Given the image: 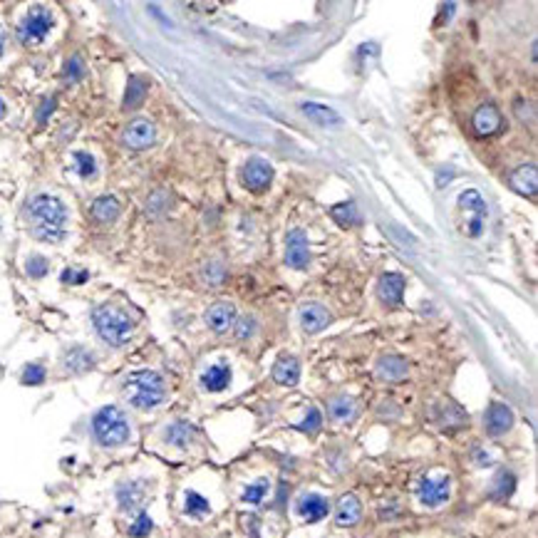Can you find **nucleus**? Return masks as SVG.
Wrapping results in <instances>:
<instances>
[{"mask_svg":"<svg viewBox=\"0 0 538 538\" xmlns=\"http://www.w3.org/2000/svg\"><path fill=\"white\" fill-rule=\"evenodd\" d=\"M3 112H6V102L0 100V114H3Z\"/></svg>","mask_w":538,"mask_h":538,"instance_id":"nucleus-44","label":"nucleus"},{"mask_svg":"<svg viewBox=\"0 0 538 538\" xmlns=\"http://www.w3.org/2000/svg\"><path fill=\"white\" fill-rule=\"evenodd\" d=\"M330 213H333V219H335L342 229H350V226H355L357 221H360V213H357V206L352 201L337 203V206H333Z\"/></svg>","mask_w":538,"mask_h":538,"instance_id":"nucleus-28","label":"nucleus"},{"mask_svg":"<svg viewBox=\"0 0 538 538\" xmlns=\"http://www.w3.org/2000/svg\"><path fill=\"white\" fill-rule=\"evenodd\" d=\"M449 496H452V479H449V474L442 472L426 474L417 484V498L426 508L442 506V503L449 501Z\"/></svg>","mask_w":538,"mask_h":538,"instance_id":"nucleus-6","label":"nucleus"},{"mask_svg":"<svg viewBox=\"0 0 538 538\" xmlns=\"http://www.w3.org/2000/svg\"><path fill=\"white\" fill-rule=\"evenodd\" d=\"M285 263L295 270H305L310 263V246L303 229H293L285 239Z\"/></svg>","mask_w":538,"mask_h":538,"instance_id":"nucleus-9","label":"nucleus"},{"mask_svg":"<svg viewBox=\"0 0 538 538\" xmlns=\"http://www.w3.org/2000/svg\"><path fill=\"white\" fill-rule=\"evenodd\" d=\"M328 410H330V417H333V419L347 422V419H352V417H355L357 407H355V400H352V397L340 395V397H335V400H330Z\"/></svg>","mask_w":538,"mask_h":538,"instance_id":"nucleus-27","label":"nucleus"},{"mask_svg":"<svg viewBox=\"0 0 538 538\" xmlns=\"http://www.w3.org/2000/svg\"><path fill=\"white\" fill-rule=\"evenodd\" d=\"M193 434H196V429H193V424H189V422H174V424L167 426V432H164V439H167L172 447H189V442L193 439Z\"/></svg>","mask_w":538,"mask_h":538,"instance_id":"nucleus-25","label":"nucleus"},{"mask_svg":"<svg viewBox=\"0 0 538 538\" xmlns=\"http://www.w3.org/2000/svg\"><path fill=\"white\" fill-rule=\"evenodd\" d=\"M508 184H511L513 191L523 193V196H533L538 186V174L533 164H526V167H518L516 172L508 177Z\"/></svg>","mask_w":538,"mask_h":538,"instance_id":"nucleus-20","label":"nucleus"},{"mask_svg":"<svg viewBox=\"0 0 538 538\" xmlns=\"http://www.w3.org/2000/svg\"><path fill=\"white\" fill-rule=\"evenodd\" d=\"M472 124H474V132H477L479 137H494L496 132H501L503 117L494 104H482L477 112H474Z\"/></svg>","mask_w":538,"mask_h":538,"instance_id":"nucleus-13","label":"nucleus"},{"mask_svg":"<svg viewBox=\"0 0 538 538\" xmlns=\"http://www.w3.org/2000/svg\"><path fill=\"white\" fill-rule=\"evenodd\" d=\"M52 107H55V102H52V100H45V104L40 107V114H37V117H40V122H45V119H47V114H50V109H52Z\"/></svg>","mask_w":538,"mask_h":538,"instance_id":"nucleus-42","label":"nucleus"},{"mask_svg":"<svg viewBox=\"0 0 538 538\" xmlns=\"http://www.w3.org/2000/svg\"><path fill=\"white\" fill-rule=\"evenodd\" d=\"M152 518L147 516V513H139L137 516V521L132 523V528H129V536H134V538H144V536H149V531H152Z\"/></svg>","mask_w":538,"mask_h":538,"instance_id":"nucleus-36","label":"nucleus"},{"mask_svg":"<svg viewBox=\"0 0 538 538\" xmlns=\"http://www.w3.org/2000/svg\"><path fill=\"white\" fill-rule=\"evenodd\" d=\"M320 426H323V417H320V412L315 410V407H310L308 414H305V419L298 424V429L300 432H305V434H315Z\"/></svg>","mask_w":538,"mask_h":538,"instance_id":"nucleus-34","label":"nucleus"},{"mask_svg":"<svg viewBox=\"0 0 538 538\" xmlns=\"http://www.w3.org/2000/svg\"><path fill=\"white\" fill-rule=\"evenodd\" d=\"M28 219H30V231L37 241L55 244L65 236L67 224V208L52 193H37L28 203Z\"/></svg>","mask_w":538,"mask_h":538,"instance_id":"nucleus-1","label":"nucleus"},{"mask_svg":"<svg viewBox=\"0 0 538 538\" xmlns=\"http://www.w3.org/2000/svg\"><path fill=\"white\" fill-rule=\"evenodd\" d=\"M256 330V320L253 318H244L239 320V330H236V337H241V340H246V337H251Z\"/></svg>","mask_w":538,"mask_h":538,"instance_id":"nucleus-39","label":"nucleus"},{"mask_svg":"<svg viewBox=\"0 0 538 538\" xmlns=\"http://www.w3.org/2000/svg\"><path fill=\"white\" fill-rule=\"evenodd\" d=\"M184 511H186L189 516H206V513L211 511V506H208V501L201 494L186 491V496H184Z\"/></svg>","mask_w":538,"mask_h":538,"instance_id":"nucleus-30","label":"nucleus"},{"mask_svg":"<svg viewBox=\"0 0 538 538\" xmlns=\"http://www.w3.org/2000/svg\"><path fill=\"white\" fill-rule=\"evenodd\" d=\"M117 501L124 511H134L144 501V484L142 482H127L117 489Z\"/></svg>","mask_w":538,"mask_h":538,"instance_id":"nucleus-22","label":"nucleus"},{"mask_svg":"<svg viewBox=\"0 0 538 538\" xmlns=\"http://www.w3.org/2000/svg\"><path fill=\"white\" fill-rule=\"evenodd\" d=\"M144 92H147V82L142 77H132L127 87V95H124V107H137L139 102L144 100Z\"/></svg>","mask_w":538,"mask_h":538,"instance_id":"nucleus-32","label":"nucleus"},{"mask_svg":"<svg viewBox=\"0 0 538 538\" xmlns=\"http://www.w3.org/2000/svg\"><path fill=\"white\" fill-rule=\"evenodd\" d=\"M457 206H459V213L464 216L462 226H459L462 234L469 236V239H479V236L484 234V226H486V216H489L484 196L477 189H467V191L459 193Z\"/></svg>","mask_w":538,"mask_h":538,"instance_id":"nucleus-5","label":"nucleus"},{"mask_svg":"<svg viewBox=\"0 0 538 538\" xmlns=\"http://www.w3.org/2000/svg\"><path fill=\"white\" fill-rule=\"evenodd\" d=\"M270 375H273V380L278 382V385L293 387L295 382L300 380V362L295 360L293 355H283V357H278V360H275Z\"/></svg>","mask_w":538,"mask_h":538,"instance_id":"nucleus-19","label":"nucleus"},{"mask_svg":"<svg viewBox=\"0 0 538 538\" xmlns=\"http://www.w3.org/2000/svg\"><path fill=\"white\" fill-rule=\"evenodd\" d=\"M92 325H95L97 335L112 347L127 345L134 333V323L129 320V315L117 308H109V305H102L92 313Z\"/></svg>","mask_w":538,"mask_h":538,"instance_id":"nucleus-4","label":"nucleus"},{"mask_svg":"<svg viewBox=\"0 0 538 538\" xmlns=\"http://www.w3.org/2000/svg\"><path fill=\"white\" fill-rule=\"evenodd\" d=\"M270 181H273V167H270L265 159H249L244 167V172H241V184H244L249 191H265V189L270 186Z\"/></svg>","mask_w":538,"mask_h":538,"instance_id":"nucleus-8","label":"nucleus"},{"mask_svg":"<svg viewBox=\"0 0 538 538\" xmlns=\"http://www.w3.org/2000/svg\"><path fill=\"white\" fill-rule=\"evenodd\" d=\"M303 114L308 119H313V122L323 124V127H328V124H340V114L335 112V109H330V107L325 104H318V102H305L303 107Z\"/></svg>","mask_w":538,"mask_h":538,"instance_id":"nucleus-23","label":"nucleus"},{"mask_svg":"<svg viewBox=\"0 0 538 538\" xmlns=\"http://www.w3.org/2000/svg\"><path fill=\"white\" fill-rule=\"evenodd\" d=\"M75 167H77V174H80V177H85V179L95 177V172H97L95 157H92V154H87V152H75Z\"/></svg>","mask_w":538,"mask_h":538,"instance_id":"nucleus-33","label":"nucleus"},{"mask_svg":"<svg viewBox=\"0 0 538 538\" xmlns=\"http://www.w3.org/2000/svg\"><path fill=\"white\" fill-rule=\"evenodd\" d=\"M25 270L30 278H42V275L47 273V261L42 258V256H30L25 263Z\"/></svg>","mask_w":538,"mask_h":538,"instance_id":"nucleus-37","label":"nucleus"},{"mask_svg":"<svg viewBox=\"0 0 538 538\" xmlns=\"http://www.w3.org/2000/svg\"><path fill=\"white\" fill-rule=\"evenodd\" d=\"M405 275L400 273H385L380 278V283H377V295H380V300L385 305H390V308H397V305L402 303V298H405Z\"/></svg>","mask_w":538,"mask_h":538,"instance_id":"nucleus-16","label":"nucleus"},{"mask_svg":"<svg viewBox=\"0 0 538 538\" xmlns=\"http://www.w3.org/2000/svg\"><path fill=\"white\" fill-rule=\"evenodd\" d=\"M92 434H95L97 444L107 449L122 447L124 442H129V434H132V426H129V419L119 407L107 405L92 417Z\"/></svg>","mask_w":538,"mask_h":538,"instance_id":"nucleus-3","label":"nucleus"},{"mask_svg":"<svg viewBox=\"0 0 538 538\" xmlns=\"http://www.w3.org/2000/svg\"><path fill=\"white\" fill-rule=\"evenodd\" d=\"M119 211H122V203L114 196H100L92 203V216H95L97 221H102V224L114 221L119 216Z\"/></svg>","mask_w":538,"mask_h":538,"instance_id":"nucleus-24","label":"nucleus"},{"mask_svg":"<svg viewBox=\"0 0 538 538\" xmlns=\"http://www.w3.org/2000/svg\"><path fill=\"white\" fill-rule=\"evenodd\" d=\"M268 489H270L268 479H258V482L246 486V491L241 494V498H244L246 503H261L265 498V494H268Z\"/></svg>","mask_w":538,"mask_h":538,"instance_id":"nucleus-31","label":"nucleus"},{"mask_svg":"<svg viewBox=\"0 0 538 538\" xmlns=\"http://www.w3.org/2000/svg\"><path fill=\"white\" fill-rule=\"evenodd\" d=\"M203 278H206L208 283H219V280L224 278V270H221L219 263H208L206 270H203Z\"/></svg>","mask_w":538,"mask_h":538,"instance_id":"nucleus-40","label":"nucleus"},{"mask_svg":"<svg viewBox=\"0 0 538 538\" xmlns=\"http://www.w3.org/2000/svg\"><path fill=\"white\" fill-rule=\"evenodd\" d=\"M516 489V479H513L511 472H498L496 479L491 484V496L494 498H508Z\"/></svg>","mask_w":538,"mask_h":538,"instance_id":"nucleus-29","label":"nucleus"},{"mask_svg":"<svg viewBox=\"0 0 538 538\" xmlns=\"http://www.w3.org/2000/svg\"><path fill=\"white\" fill-rule=\"evenodd\" d=\"M295 511L300 513L303 521L315 523L330 513V503H328L325 496H320V494H303V496L298 498V503H295Z\"/></svg>","mask_w":538,"mask_h":538,"instance_id":"nucleus-14","label":"nucleus"},{"mask_svg":"<svg viewBox=\"0 0 538 538\" xmlns=\"http://www.w3.org/2000/svg\"><path fill=\"white\" fill-rule=\"evenodd\" d=\"M484 426H486L489 437H501L513 426V412L511 407L501 405V402H491L484 414Z\"/></svg>","mask_w":538,"mask_h":538,"instance_id":"nucleus-11","label":"nucleus"},{"mask_svg":"<svg viewBox=\"0 0 538 538\" xmlns=\"http://www.w3.org/2000/svg\"><path fill=\"white\" fill-rule=\"evenodd\" d=\"M154 139H157V129H154L152 122H147V119H134V122L127 124V129H124V144H127L129 149H147L154 144Z\"/></svg>","mask_w":538,"mask_h":538,"instance_id":"nucleus-12","label":"nucleus"},{"mask_svg":"<svg viewBox=\"0 0 538 538\" xmlns=\"http://www.w3.org/2000/svg\"><path fill=\"white\" fill-rule=\"evenodd\" d=\"M198 382L206 392H224L231 385V367L224 365V362H216V365L206 367L201 372Z\"/></svg>","mask_w":538,"mask_h":538,"instance_id":"nucleus-17","label":"nucleus"},{"mask_svg":"<svg viewBox=\"0 0 538 538\" xmlns=\"http://www.w3.org/2000/svg\"><path fill=\"white\" fill-rule=\"evenodd\" d=\"M206 323L213 333H229L236 325V305L234 303H213L206 310Z\"/></svg>","mask_w":538,"mask_h":538,"instance_id":"nucleus-15","label":"nucleus"},{"mask_svg":"<svg viewBox=\"0 0 538 538\" xmlns=\"http://www.w3.org/2000/svg\"><path fill=\"white\" fill-rule=\"evenodd\" d=\"M62 280H65V283H82V280H87V273H75V270L67 268L65 273H62Z\"/></svg>","mask_w":538,"mask_h":538,"instance_id":"nucleus-41","label":"nucleus"},{"mask_svg":"<svg viewBox=\"0 0 538 538\" xmlns=\"http://www.w3.org/2000/svg\"><path fill=\"white\" fill-rule=\"evenodd\" d=\"M362 518V503L355 494H345V496L337 501V508H335V523L342 528L347 526H355L357 521Z\"/></svg>","mask_w":538,"mask_h":538,"instance_id":"nucleus-18","label":"nucleus"},{"mask_svg":"<svg viewBox=\"0 0 538 538\" xmlns=\"http://www.w3.org/2000/svg\"><path fill=\"white\" fill-rule=\"evenodd\" d=\"M45 382V367L42 365H28L23 370V385H42Z\"/></svg>","mask_w":538,"mask_h":538,"instance_id":"nucleus-35","label":"nucleus"},{"mask_svg":"<svg viewBox=\"0 0 538 538\" xmlns=\"http://www.w3.org/2000/svg\"><path fill=\"white\" fill-rule=\"evenodd\" d=\"M62 362H65V370L75 372V375L95 367V357H92V352H87L85 347H72V350H67V355Z\"/></svg>","mask_w":538,"mask_h":538,"instance_id":"nucleus-26","label":"nucleus"},{"mask_svg":"<svg viewBox=\"0 0 538 538\" xmlns=\"http://www.w3.org/2000/svg\"><path fill=\"white\" fill-rule=\"evenodd\" d=\"M65 72H67V80H80V77L85 75V65H82L80 57H72V60L67 62Z\"/></svg>","mask_w":538,"mask_h":538,"instance_id":"nucleus-38","label":"nucleus"},{"mask_svg":"<svg viewBox=\"0 0 538 538\" xmlns=\"http://www.w3.org/2000/svg\"><path fill=\"white\" fill-rule=\"evenodd\" d=\"M298 320H300V328H303L305 333L315 335V333L325 330V328L330 325L333 315L328 313V308L323 303H303L300 305Z\"/></svg>","mask_w":538,"mask_h":538,"instance_id":"nucleus-10","label":"nucleus"},{"mask_svg":"<svg viewBox=\"0 0 538 538\" xmlns=\"http://www.w3.org/2000/svg\"><path fill=\"white\" fill-rule=\"evenodd\" d=\"M52 13L47 8H30L28 16L23 18L20 28H18V37H20L25 45H35V42H42L47 37V32L52 30Z\"/></svg>","mask_w":538,"mask_h":538,"instance_id":"nucleus-7","label":"nucleus"},{"mask_svg":"<svg viewBox=\"0 0 538 538\" xmlns=\"http://www.w3.org/2000/svg\"><path fill=\"white\" fill-rule=\"evenodd\" d=\"M377 377L380 380H387V382H397V380H405L407 377V360H402V357L397 355H385L377 360Z\"/></svg>","mask_w":538,"mask_h":538,"instance_id":"nucleus-21","label":"nucleus"},{"mask_svg":"<svg viewBox=\"0 0 538 538\" xmlns=\"http://www.w3.org/2000/svg\"><path fill=\"white\" fill-rule=\"evenodd\" d=\"M124 397L132 407L137 410H152V407L162 405L167 397V385H164L162 375L154 370H137L124 380L122 385Z\"/></svg>","mask_w":538,"mask_h":538,"instance_id":"nucleus-2","label":"nucleus"},{"mask_svg":"<svg viewBox=\"0 0 538 538\" xmlns=\"http://www.w3.org/2000/svg\"><path fill=\"white\" fill-rule=\"evenodd\" d=\"M3 45H6V35H3V28H0V52H3Z\"/></svg>","mask_w":538,"mask_h":538,"instance_id":"nucleus-43","label":"nucleus"}]
</instances>
